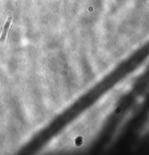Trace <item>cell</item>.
<instances>
[{"label":"cell","mask_w":149,"mask_h":155,"mask_svg":"<svg viewBox=\"0 0 149 155\" xmlns=\"http://www.w3.org/2000/svg\"><path fill=\"white\" fill-rule=\"evenodd\" d=\"M11 22H12V18H9L8 20H7L6 22H5V25H4L3 31H2V36H1V37H0V41L1 42H4L5 41V39H6V36H7V33H8V29H9L10 26Z\"/></svg>","instance_id":"6da1fadb"}]
</instances>
